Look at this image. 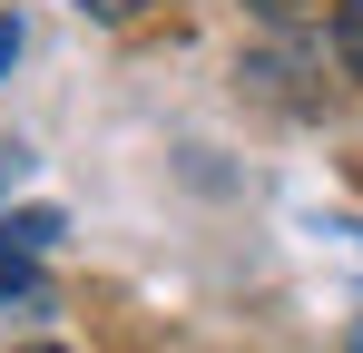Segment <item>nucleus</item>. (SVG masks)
<instances>
[{
  "mask_svg": "<svg viewBox=\"0 0 363 353\" xmlns=\"http://www.w3.org/2000/svg\"><path fill=\"white\" fill-rule=\"evenodd\" d=\"M334 50H344V69L363 79V0H344V10H334Z\"/></svg>",
  "mask_w": 363,
  "mask_h": 353,
  "instance_id": "f257e3e1",
  "label": "nucleus"
},
{
  "mask_svg": "<svg viewBox=\"0 0 363 353\" xmlns=\"http://www.w3.org/2000/svg\"><path fill=\"white\" fill-rule=\"evenodd\" d=\"M10 59H20V20H0V69H10Z\"/></svg>",
  "mask_w": 363,
  "mask_h": 353,
  "instance_id": "f03ea898",
  "label": "nucleus"
},
{
  "mask_svg": "<svg viewBox=\"0 0 363 353\" xmlns=\"http://www.w3.org/2000/svg\"><path fill=\"white\" fill-rule=\"evenodd\" d=\"M79 10H99V20H128V10H138V0H79Z\"/></svg>",
  "mask_w": 363,
  "mask_h": 353,
  "instance_id": "7ed1b4c3",
  "label": "nucleus"
},
{
  "mask_svg": "<svg viewBox=\"0 0 363 353\" xmlns=\"http://www.w3.org/2000/svg\"><path fill=\"white\" fill-rule=\"evenodd\" d=\"M255 10H265V20H285V10H295V0H255Z\"/></svg>",
  "mask_w": 363,
  "mask_h": 353,
  "instance_id": "20e7f679",
  "label": "nucleus"
},
{
  "mask_svg": "<svg viewBox=\"0 0 363 353\" xmlns=\"http://www.w3.org/2000/svg\"><path fill=\"white\" fill-rule=\"evenodd\" d=\"M344 353H363V324H354V334H344Z\"/></svg>",
  "mask_w": 363,
  "mask_h": 353,
  "instance_id": "39448f33",
  "label": "nucleus"
},
{
  "mask_svg": "<svg viewBox=\"0 0 363 353\" xmlns=\"http://www.w3.org/2000/svg\"><path fill=\"white\" fill-rule=\"evenodd\" d=\"M20 353H69V344H20Z\"/></svg>",
  "mask_w": 363,
  "mask_h": 353,
  "instance_id": "423d86ee",
  "label": "nucleus"
}]
</instances>
